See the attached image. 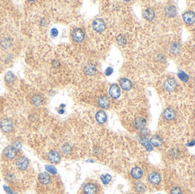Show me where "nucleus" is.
<instances>
[{"mask_svg": "<svg viewBox=\"0 0 195 194\" xmlns=\"http://www.w3.org/2000/svg\"><path fill=\"white\" fill-rule=\"evenodd\" d=\"M4 156L6 157L7 159H15L17 156V149L15 148L13 146H6L5 149H4Z\"/></svg>", "mask_w": 195, "mask_h": 194, "instance_id": "nucleus-1", "label": "nucleus"}, {"mask_svg": "<svg viewBox=\"0 0 195 194\" xmlns=\"http://www.w3.org/2000/svg\"><path fill=\"white\" fill-rule=\"evenodd\" d=\"M0 128L4 132H11L14 128L13 122L10 119H4L0 122Z\"/></svg>", "mask_w": 195, "mask_h": 194, "instance_id": "nucleus-2", "label": "nucleus"}, {"mask_svg": "<svg viewBox=\"0 0 195 194\" xmlns=\"http://www.w3.org/2000/svg\"><path fill=\"white\" fill-rule=\"evenodd\" d=\"M85 33L83 30L79 29V28H76L75 30H73L72 32V37H73V40L76 42H81L85 40Z\"/></svg>", "mask_w": 195, "mask_h": 194, "instance_id": "nucleus-3", "label": "nucleus"}, {"mask_svg": "<svg viewBox=\"0 0 195 194\" xmlns=\"http://www.w3.org/2000/svg\"><path fill=\"white\" fill-rule=\"evenodd\" d=\"M93 28L94 31L96 32H103L105 29V23L103 19H95L94 22H93Z\"/></svg>", "mask_w": 195, "mask_h": 194, "instance_id": "nucleus-4", "label": "nucleus"}, {"mask_svg": "<svg viewBox=\"0 0 195 194\" xmlns=\"http://www.w3.org/2000/svg\"><path fill=\"white\" fill-rule=\"evenodd\" d=\"M176 86H177V84H176V80L174 78H167L164 82V85H163L165 90H166L167 92L174 91L176 89Z\"/></svg>", "mask_w": 195, "mask_h": 194, "instance_id": "nucleus-5", "label": "nucleus"}, {"mask_svg": "<svg viewBox=\"0 0 195 194\" xmlns=\"http://www.w3.org/2000/svg\"><path fill=\"white\" fill-rule=\"evenodd\" d=\"M109 94L112 98L118 99L121 95V87H119V86L116 84L112 85L109 89Z\"/></svg>", "mask_w": 195, "mask_h": 194, "instance_id": "nucleus-6", "label": "nucleus"}, {"mask_svg": "<svg viewBox=\"0 0 195 194\" xmlns=\"http://www.w3.org/2000/svg\"><path fill=\"white\" fill-rule=\"evenodd\" d=\"M176 117V113L174 109L167 108L163 111V118L166 121H173Z\"/></svg>", "mask_w": 195, "mask_h": 194, "instance_id": "nucleus-7", "label": "nucleus"}, {"mask_svg": "<svg viewBox=\"0 0 195 194\" xmlns=\"http://www.w3.org/2000/svg\"><path fill=\"white\" fill-rule=\"evenodd\" d=\"M16 164L18 169H20V170H25L28 167V165H29V160L26 158V157H19L16 161Z\"/></svg>", "mask_w": 195, "mask_h": 194, "instance_id": "nucleus-8", "label": "nucleus"}, {"mask_svg": "<svg viewBox=\"0 0 195 194\" xmlns=\"http://www.w3.org/2000/svg\"><path fill=\"white\" fill-rule=\"evenodd\" d=\"M183 18L187 24H193L195 20L194 13L193 11H187L183 15Z\"/></svg>", "mask_w": 195, "mask_h": 194, "instance_id": "nucleus-9", "label": "nucleus"}, {"mask_svg": "<svg viewBox=\"0 0 195 194\" xmlns=\"http://www.w3.org/2000/svg\"><path fill=\"white\" fill-rule=\"evenodd\" d=\"M148 182L152 184H158L160 182H161V176L157 172H152L148 175Z\"/></svg>", "mask_w": 195, "mask_h": 194, "instance_id": "nucleus-10", "label": "nucleus"}, {"mask_svg": "<svg viewBox=\"0 0 195 194\" xmlns=\"http://www.w3.org/2000/svg\"><path fill=\"white\" fill-rule=\"evenodd\" d=\"M48 160L53 164H58L60 161V154L55 150H52L48 154Z\"/></svg>", "mask_w": 195, "mask_h": 194, "instance_id": "nucleus-11", "label": "nucleus"}, {"mask_svg": "<svg viewBox=\"0 0 195 194\" xmlns=\"http://www.w3.org/2000/svg\"><path fill=\"white\" fill-rule=\"evenodd\" d=\"M95 120L98 123L104 124L107 122V115L104 111H99L95 114Z\"/></svg>", "mask_w": 195, "mask_h": 194, "instance_id": "nucleus-12", "label": "nucleus"}, {"mask_svg": "<svg viewBox=\"0 0 195 194\" xmlns=\"http://www.w3.org/2000/svg\"><path fill=\"white\" fill-rule=\"evenodd\" d=\"M97 188L96 185L94 183H87L84 187V193L85 194H96Z\"/></svg>", "mask_w": 195, "mask_h": 194, "instance_id": "nucleus-13", "label": "nucleus"}, {"mask_svg": "<svg viewBox=\"0 0 195 194\" xmlns=\"http://www.w3.org/2000/svg\"><path fill=\"white\" fill-rule=\"evenodd\" d=\"M98 105L103 109H108L110 107V100L107 96H101L97 100Z\"/></svg>", "mask_w": 195, "mask_h": 194, "instance_id": "nucleus-14", "label": "nucleus"}, {"mask_svg": "<svg viewBox=\"0 0 195 194\" xmlns=\"http://www.w3.org/2000/svg\"><path fill=\"white\" fill-rule=\"evenodd\" d=\"M120 86L125 91H129L132 87V83L128 78H122L120 80Z\"/></svg>", "mask_w": 195, "mask_h": 194, "instance_id": "nucleus-15", "label": "nucleus"}, {"mask_svg": "<svg viewBox=\"0 0 195 194\" xmlns=\"http://www.w3.org/2000/svg\"><path fill=\"white\" fill-rule=\"evenodd\" d=\"M165 16H169V17H174L177 15V10H176V7L175 5H169V6H166L165 9Z\"/></svg>", "mask_w": 195, "mask_h": 194, "instance_id": "nucleus-16", "label": "nucleus"}, {"mask_svg": "<svg viewBox=\"0 0 195 194\" xmlns=\"http://www.w3.org/2000/svg\"><path fill=\"white\" fill-rule=\"evenodd\" d=\"M146 124H147V121L144 118H142V117H138L134 121V127L137 129H144L145 126H146Z\"/></svg>", "mask_w": 195, "mask_h": 194, "instance_id": "nucleus-17", "label": "nucleus"}, {"mask_svg": "<svg viewBox=\"0 0 195 194\" xmlns=\"http://www.w3.org/2000/svg\"><path fill=\"white\" fill-rule=\"evenodd\" d=\"M130 174H131V176L133 177L134 179H136V180L140 179L143 176V171H142V169L140 167H134V168H132Z\"/></svg>", "mask_w": 195, "mask_h": 194, "instance_id": "nucleus-18", "label": "nucleus"}, {"mask_svg": "<svg viewBox=\"0 0 195 194\" xmlns=\"http://www.w3.org/2000/svg\"><path fill=\"white\" fill-rule=\"evenodd\" d=\"M39 181L42 184H48L51 182V176L48 173H41L39 175Z\"/></svg>", "mask_w": 195, "mask_h": 194, "instance_id": "nucleus-19", "label": "nucleus"}, {"mask_svg": "<svg viewBox=\"0 0 195 194\" xmlns=\"http://www.w3.org/2000/svg\"><path fill=\"white\" fill-rule=\"evenodd\" d=\"M143 16H144V17L146 18L147 21H152L155 18V12L151 8H147V9H146L144 11Z\"/></svg>", "mask_w": 195, "mask_h": 194, "instance_id": "nucleus-20", "label": "nucleus"}, {"mask_svg": "<svg viewBox=\"0 0 195 194\" xmlns=\"http://www.w3.org/2000/svg\"><path fill=\"white\" fill-rule=\"evenodd\" d=\"M97 71V69H96V66L94 64H88L86 66L85 68V73L87 75H94Z\"/></svg>", "mask_w": 195, "mask_h": 194, "instance_id": "nucleus-21", "label": "nucleus"}, {"mask_svg": "<svg viewBox=\"0 0 195 194\" xmlns=\"http://www.w3.org/2000/svg\"><path fill=\"white\" fill-rule=\"evenodd\" d=\"M140 140L141 142V144L146 147V149L147 150V151H152L153 150V146H152V145H151V143L150 141L146 138V137H142L140 139Z\"/></svg>", "mask_w": 195, "mask_h": 194, "instance_id": "nucleus-22", "label": "nucleus"}, {"mask_svg": "<svg viewBox=\"0 0 195 194\" xmlns=\"http://www.w3.org/2000/svg\"><path fill=\"white\" fill-rule=\"evenodd\" d=\"M149 141L151 143L152 146H160L163 144V140H162V139L160 138L159 136H154V137H152Z\"/></svg>", "mask_w": 195, "mask_h": 194, "instance_id": "nucleus-23", "label": "nucleus"}, {"mask_svg": "<svg viewBox=\"0 0 195 194\" xmlns=\"http://www.w3.org/2000/svg\"><path fill=\"white\" fill-rule=\"evenodd\" d=\"M32 104L35 106H39L43 104V98L41 95H34L32 99Z\"/></svg>", "mask_w": 195, "mask_h": 194, "instance_id": "nucleus-24", "label": "nucleus"}, {"mask_svg": "<svg viewBox=\"0 0 195 194\" xmlns=\"http://www.w3.org/2000/svg\"><path fill=\"white\" fill-rule=\"evenodd\" d=\"M134 189H135V191H136L137 192H139V193H143V192H145V190H146V186L144 185L143 182H137V183L134 185Z\"/></svg>", "mask_w": 195, "mask_h": 194, "instance_id": "nucleus-25", "label": "nucleus"}, {"mask_svg": "<svg viewBox=\"0 0 195 194\" xmlns=\"http://www.w3.org/2000/svg\"><path fill=\"white\" fill-rule=\"evenodd\" d=\"M71 150H72V147H71L70 145H69V144H65L61 147V151H62V153L64 155H69L71 152Z\"/></svg>", "mask_w": 195, "mask_h": 194, "instance_id": "nucleus-26", "label": "nucleus"}, {"mask_svg": "<svg viewBox=\"0 0 195 194\" xmlns=\"http://www.w3.org/2000/svg\"><path fill=\"white\" fill-rule=\"evenodd\" d=\"M178 77H179L183 82H188V80H189V76H188L186 73L183 72V71H179V73H178Z\"/></svg>", "mask_w": 195, "mask_h": 194, "instance_id": "nucleus-27", "label": "nucleus"}, {"mask_svg": "<svg viewBox=\"0 0 195 194\" xmlns=\"http://www.w3.org/2000/svg\"><path fill=\"white\" fill-rule=\"evenodd\" d=\"M179 51H180V46H179L178 43H173V44L171 45V47H170V51H171L172 54L176 55V54L179 52Z\"/></svg>", "mask_w": 195, "mask_h": 194, "instance_id": "nucleus-28", "label": "nucleus"}, {"mask_svg": "<svg viewBox=\"0 0 195 194\" xmlns=\"http://www.w3.org/2000/svg\"><path fill=\"white\" fill-rule=\"evenodd\" d=\"M101 180H102L104 184H108L112 181V176L108 174H105V175H101Z\"/></svg>", "mask_w": 195, "mask_h": 194, "instance_id": "nucleus-29", "label": "nucleus"}, {"mask_svg": "<svg viewBox=\"0 0 195 194\" xmlns=\"http://www.w3.org/2000/svg\"><path fill=\"white\" fill-rule=\"evenodd\" d=\"M46 171L48 173H50V174H52V175L57 174V169L54 166H51V165H47L46 166Z\"/></svg>", "mask_w": 195, "mask_h": 194, "instance_id": "nucleus-30", "label": "nucleus"}, {"mask_svg": "<svg viewBox=\"0 0 195 194\" xmlns=\"http://www.w3.org/2000/svg\"><path fill=\"white\" fill-rule=\"evenodd\" d=\"M117 42L120 45H124V44H126V38L122 35L118 36L117 37Z\"/></svg>", "mask_w": 195, "mask_h": 194, "instance_id": "nucleus-31", "label": "nucleus"}, {"mask_svg": "<svg viewBox=\"0 0 195 194\" xmlns=\"http://www.w3.org/2000/svg\"><path fill=\"white\" fill-rule=\"evenodd\" d=\"M5 80L7 81V82H12L13 80H14V78H15V76H14V75L11 73V72H8L6 75H5Z\"/></svg>", "mask_w": 195, "mask_h": 194, "instance_id": "nucleus-32", "label": "nucleus"}, {"mask_svg": "<svg viewBox=\"0 0 195 194\" xmlns=\"http://www.w3.org/2000/svg\"><path fill=\"white\" fill-rule=\"evenodd\" d=\"M170 194H183V192H182L181 188H179V187H174V188L171 190Z\"/></svg>", "mask_w": 195, "mask_h": 194, "instance_id": "nucleus-33", "label": "nucleus"}, {"mask_svg": "<svg viewBox=\"0 0 195 194\" xmlns=\"http://www.w3.org/2000/svg\"><path fill=\"white\" fill-rule=\"evenodd\" d=\"M112 72H113V69L111 68V67H109V68H107L106 70H105V75H106L107 76H111L112 74Z\"/></svg>", "mask_w": 195, "mask_h": 194, "instance_id": "nucleus-34", "label": "nucleus"}, {"mask_svg": "<svg viewBox=\"0 0 195 194\" xmlns=\"http://www.w3.org/2000/svg\"><path fill=\"white\" fill-rule=\"evenodd\" d=\"M140 133H141L142 137H146V136H147L149 134V132L147 131V129H140Z\"/></svg>", "mask_w": 195, "mask_h": 194, "instance_id": "nucleus-35", "label": "nucleus"}, {"mask_svg": "<svg viewBox=\"0 0 195 194\" xmlns=\"http://www.w3.org/2000/svg\"><path fill=\"white\" fill-rule=\"evenodd\" d=\"M178 154H179V150H178V149H173V150L171 151V155H174V156H173L174 158H176V157H177Z\"/></svg>", "mask_w": 195, "mask_h": 194, "instance_id": "nucleus-36", "label": "nucleus"}, {"mask_svg": "<svg viewBox=\"0 0 195 194\" xmlns=\"http://www.w3.org/2000/svg\"><path fill=\"white\" fill-rule=\"evenodd\" d=\"M15 148H16V149H21V147H22V146H21V143L18 141H16L15 142V146H14Z\"/></svg>", "mask_w": 195, "mask_h": 194, "instance_id": "nucleus-37", "label": "nucleus"}, {"mask_svg": "<svg viewBox=\"0 0 195 194\" xmlns=\"http://www.w3.org/2000/svg\"><path fill=\"white\" fill-rule=\"evenodd\" d=\"M51 36H53V37H56V36L58 35V30H57V29H52V30H51Z\"/></svg>", "mask_w": 195, "mask_h": 194, "instance_id": "nucleus-38", "label": "nucleus"}, {"mask_svg": "<svg viewBox=\"0 0 195 194\" xmlns=\"http://www.w3.org/2000/svg\"><path fill=\"white\" fill-rule=\"evenodd\" d=\"M58 112H59V113H64V111H63V110H59Z\"/></svg>", "mask_w": 195, "mask_h": 194, "instance_id": "nucleus-39", "label": "nucleus"}]
</instances>
